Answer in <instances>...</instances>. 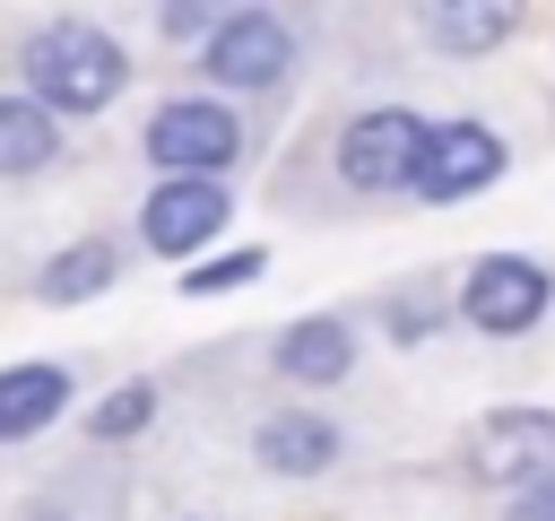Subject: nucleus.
<instances>
[{
	"label": "nucleus",
	"instance_id": "obj_7",
	"mask_svg": "<svg viewBox=\"0 0 555 521\" xmlns=\"http://www.w3.org/2000/svg\"><path fill=\"white\" fill-rule=\"evenodd\" d=\"M199 61H208L217 87H278L286 61H295V35H286V17H269V9H234V17H217V35H208Z\"/></svg>",
	"mask_w": 555,
	"mask_h": 521
},
{
	"label": "nucleus",
	"instance_id": "obj_8",
	"mask_svg": "<svg viewBox=\"0 0 555 521\" xmlns=\"http://www.w3.org/2000/svg\"><path fill=\"white\" fill-rule=\"evenodd\" d=\"M225 217H234L225 182H156V191L139 200V234H147V252H165V260L208 252V234H217Z\"/></svg>",
	"mask_w": 555,
	"mask_h": 521
},
{
	"label": "nucleus",
	"instance_id": "obj_12",
	"mask_svg": "<svg viewBox=\"0 0 555 521\" xmlns=\"http://www.w3.org/2000/svg\"><path fill=\"white\" fill-rule=\"evenodd\" d=\"M61 156V122L35 96H0V174H43Z\"/></svg>",
	"mask_w": 555,
	"mask_h": 521
},
{
	"label": "nucleus",
	"instance_id": "obj_16",
	"mask_svg": "<svg viewBox=\"0 0 555 521\" xmlns=\"http://www.w3.org/2000/svg\"><path fill=\"white\" fill-rule=\"evenodd\" d=\"M260 269H269V252L243 243V252H217L208 269H182V295H225V287H251Z\"/></svg>",
	"mask_w": 555,
	"mask_h": 521
},
{
	"label": "nucleus",
	"instance_id": "obj_11",
	"mask_svg": "<svg viewBox=\"0 0 555 521\" xmlns=\"http://www.w3.org/2000/svg\"><path fill=\"white\" fill-rule=\"evenodd\" d=\"M61 408H69V373H61V365H9V373H0V443L43 434Z\"/></svg>",
	"mask_w": 555,
	"mask_h": 521
},
{
	"label": "nucleus",
	"instance_id": "obj_2",
	"mask_svg": "<svg viewBox=\"0 0 555 521\" xmlns=\"http://www.w3.org/2000/svg\"><path fill=\"white\" fill-rule=\"evenodd\" d=\"M243 156V122L208 96H173L147 122V165H165V182H217Z\"/></svg>",
	"mask_w": 555,
	"mask_h": 521
},
{
	"label": "nucleus",
	"instance_id": "obj_4",
	"mask_svg": "<svg viewBox=\"0 0 555 521\" xmlns=\"http://www.w3.org/2000/svg\"><path fill=\"white\" fill-rule=\"evenodd\" d=\"M546 304H555V278H546L529 252H486V260L468 269V287H460V313H468L486 339H520Z\"/></svg>",
	"mask_w": 555,
	"mask_h": 521
},
{
	"label": "nucleus",
	"instance_id": "obj_6",
	"mask_svg": "<svg viewBox=\"0 0 555 521\" xmlns=\"http://www.w3.org/2000/svg\"><path fill=\"white\" fill-rule=\"evenodd\" d=\"M503 174V139L486 130V122H434L425 130V156H416V200L425 208H451V200H468V191H486Z\"/></svg>",
	"mask_w": 555,
	"mask_h": 521
},
{
	"label": "nucleus",
	"instance_id": "obj_14",
	"mask_svg": "<svg viewBox=\"0 0 555 521\" xmlns=\"http://www.w3.org/2000/svg\"><path fill=\"white\" fill-rule=\"evenodd\" d=\"M104 287H113V243H69V252L35 278L43 304H87V295H104Z\"/></svg>",
	"mask_w": 555,
	"mask_h": 521
},
{
	"label": "nucleus",
	"instance_id": "obj_1",
	"mask_svg": "<svg viewBox=\"0 0 555 521\" xmlns=\"http://www.w3.org/2000/svg\"><path fill=\"white\" fill-rule=\"evenodd\" d=\"M26 87H35V104L61 122V113H104L121 87H130V61H121V43L104 35V26H87V17H61V26H43L35 43H26Z\"/></svg>",
	"mask_w": 555,
	"mask_h": 521
},
{
	"label": "nucleus",
	"instance_id": "obj_13",
	"mask_svg": "<svg viewBox=\"0 0 555 521\" xmlns=\"http://www.w3.org/2000/svg\"><path fill=\"white\" fill-rule=\"evenodd\" d=\"M425 35H434L451 61H477V52H494V43L512 35V9H486V0H468V9H425Z\"/></svg>",
	"mask_w": 555,
	"mask_h": 521
},
{
	"label": "nucleus",
	"instance_id": "obj_19",
	"mask_svg": "<svg viewBox=\"0 0 555 521\" xmlns=\"http://www.w3.org/2000/svg\"><path fill=\"white\" fill-rule=\"evenodd\" d=\"M512 521H555V486H529V495H520V512H512Z\"/></svg>",
	"mask_w": 555,
	"mask_h": 521
},
{
	"label": "nucleus",
	"instance_id": "obj_15",
	"mask_svg": "<svg viewBox=\"0 0 555 521\" xmlns=\"http://www.w3.org/2000/svg\"><path fill=\"white\" fill-rule=\"evenodd\" d=\"M156 417V382H121V391H104V408L87 417V434H104V443H121V434H139Z\"/></svg>",
	"mask_w": 555,
	"mask_h": 521
},
{
	"label": "nucleus",
	"instance_id": "obj_5",
	"mask_svg": "<svg viewBox=\"0 0 555 521\" xmlns=\"http://www.w3.org/2000/svg\"><path fill=\"white\" fill-rule=\"evenodd\" d=\"M468 469L486 486H555V417L546 408H494L468 434Z\"/></svg>",
	"mask_w": 555,
	"mask_h": 521
},
{
	"label": "nucleus",
	"instance_id": "obj_18",
	"mask_svg": "<svg viewBox=\"0 0 555 521\" xmlns=\"http://www.w3.org/2000/svg\"><path fill=\"white\" fill-rule=\"evenodd\" d=\"M156 26H165V35H217V17H208V9H165Z\"/></svg>",
	"mask_w": 555,
	"mask_h": 521
},
{
	"label": "nucleus",
	"instance_id": "obj_17",
	"mask_svg": "<svg viewBox=\"0 0 555 521\" xmlns=\"http://www.w3.org/2000/svg\"><path fill=\"white\" fill-rule=\"evenodd\" d=\"M434 321H442V287H408V295H390V339H408V347H416Z\"/></svg>",
	"mask_w": 555,
	"mask_h": 521
},
{
	"label": "nucleus",
	"instance_id": "obj_3",
	"mask_svg": "<svg viewBox=\"0 0 555 521\" xmlns=\"http://www.w3.org/2000/svg\"><path fill=\"white\" fill-rule=\"evenodd\" d=\"M425 130L434 122H416L408 104H373V113H356L338 130V174L356 191H408L416 182V156H425Z\"/></svg>",
	"mask_w": 555,
	"mask_h": 521
},
{
	"label": "nucleus",
	"instance_id": "obj_9",
	"mask_svg": "<svg viewBox=\"0 0 555 521\" xmlns=\"http://www.w3.org/2000/svg\"><path fill=\"white\" fill-rule=\"evenodd\" d=\"M278 373L286 382H304V391H330V382H347V365H356V339H347V321H330V313H304V321H286L278 330Z\"/></svg>",
	"mask_w": 555,
	"mask_h": 521
},
{
	"label": "nucleus",
	"instance_id": "obj_10",
	"mask_svg": "<svg viewBox=\"0 0 555 521\" xmlns=\"http://www.w3.org/2000/svg\"><path fill=\"white\" fill-rule=\"evenodd\" d=\"M251 460H260L269 478H321V469L338 460V425H330V417L286 408V417H269V425L251 434Z\"/></svg>",
	"mask_w": 555,
	"mask_h": 521
},
{
	"label": "nucleus",
	"instance_id": "obj_20",
	"mask_svg": "<svg viewBox=\"0 0 555 521\" xmlns=\"http://www.w3.org/2000/svg\"><path fill=\"white\" fill-rule=\"evenodd\" d=\"M26 521H69V512H61V504H35V512H26Z\"/></svg>",
	"mask_w": 555,
	"mask_h": 521
}]
</instances>
